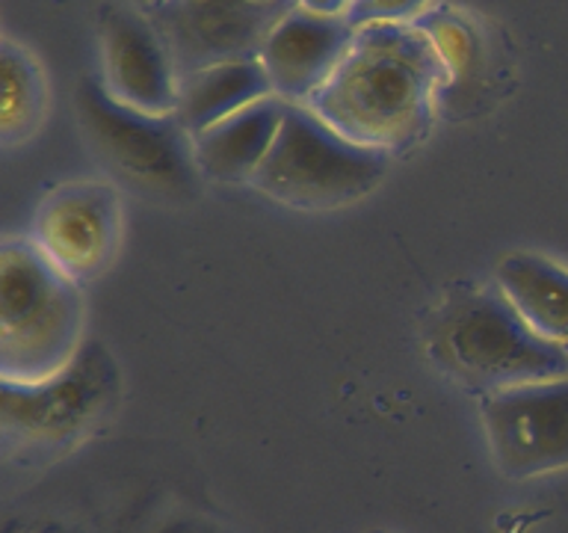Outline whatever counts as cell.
Here are the masks:
<instances>
[{
    "instance_id": "6da1fadb",
    "label": "cell",
    "mask_w": 568,
    "mask_h": 533,
    "mask_svg": "<svg viewBox=\"0 0 568 533\" xmlns=\"http://www.w3.org/2000/svg\"><path fill=\"white\" fill-rule=\"evenodd\" d=\"M450 71L412 24H367L308 107L349 140L388 154L412 149L435 122Z\"/></svg>"
},
{
    "instance_id": "7a4b0ae2",
    "label": "cell",
    "mask_w": 568,
    "mask_h": 533,
    "mask_svg": "<svg viewBox=\"0 0 568 533\" xmlns=\"http://www.w3.org/2000/svg\"><path fill=\"white\" fill-rule=\"evenodd\" d=\"M426 353L477 398L568 376V355L536 335L497 284L444 300L426 326Z\"/></svg>"
},
{
    "instance_id": "3957f363",
    "label": "cell",
    "mask_w": 568,
    "mask_h": 533,
    "mask_svg": "<svg viewBox=\"0 0 568 533\" xmlns=\"http://www.w3.org/2000/svg\"><path fill=\"white\" fill-rule=\"evenodd\" d=\"M87 305L74 279L33 238L0 243V380L36 382L62 371L87 344Z\"/></svg>"
},
{
    "instance_id": "277c9868",
    "label": "cell",
    "mask_w": 568,
    "mask_h": 533,
    "mask_svg": "<svg viewBox=\"0 0 568 533\" xmlns=\"http://www.w3.org/2000/svg\"><path fill=\"white\" fill-rule=\"evenodd\" d=\"M388 167V151L349 140L308 104H291L252 187L284 208L335 211L371 195Z\"/></svg>"
},
{
    "instance_id": "5b68a950",
    "label": "cell",
    "mask_w": 568,
    "mask_h": 533,
    "mask_svg": "<svg viewBox=\"0 0 568 533\" xmlns=\"http://www.w3.org/2000/svg\"><path fill=\"white\" fill-rule=\"evenodd\" d=\"M122 389V373L101 341H87L62 371L36 382L0 380V430L7 447L51 451L74 442Z\"/></svg>"
},
{
    "instance_id": "8992f818",
    "label": "cell",
    "mask_w": 568,
    "mask_h": 533,
    "mask_svg": "<svg viewBox=\"0 0 568 533\" xmlns=\"http://www.w3.org/2000/svg\"><path fill=\"white\" fill-rule=\"evenodd\" d=\"M83 133L115 175L140 190L186 199L199 187L193 137L175 115H149L119 104L104 83H83L78 92Z\"/></svg>"
},
{
    "instance_id": "52a82bcc",
    "label": "cell",
    "mask_w": 568,
    "mask_h": 533,
    "mask_svg": "<svg viewBox=\"0 0 568 533\" xmlns=\"http://www.w3.org/2000/svg\"><path fill=\"white\" fill-rule=\"evenodd\" d=\"M296 7L300 0H154L149 16L186 78L216 62L255 60Z\"/></svg>"
},
{
    "instance_id": "ba28073f",
    "label": "cell",
    "mask_w": 568,
    "mask_h": 533,
    "mask_svg": "<svg viewBox=\"0 0 568 533\" xmlns=\"http://www.w3.org/2000/svg\"><path fill=\"white\" fill-rule=\"evenodd\" d=\"M479 415L495 465L527 480L568 469V376L479 398Z\"/></svg>"
},
{
    "instance_id": "9c48e42d",
    "label": "cell",
    "mask_w": 568,
    "mask_h": 533,
    "mask_svg": "<svg viewBox=\"0 0 568 533\" xmlns=\"http://www.w3.org/2000/svg\"><path fill=\"white\" fill-rule=\"evenodd\" d=\"M30 238L57 270L78 284L113 264L122 240V199L106 181L80 178L53 187L39 202Z\"/></svg>"
},
{
    "instance_id": "30bf717a",
    "label": "cell",
    "mask_w": 568,
    "mask_h": 533,
    "mask_svg": "<svg viewBox=\"0 0 568 533\" xmlns=\"http://www.w3.org/2000/svg\"><path fill=\"white\" fill-rule=\"evenodd\" d=\"M101 71L104 89L124 107L149 115H172L181 74L149 12L110 9L101 21Z\"/></svg>"
},
{
    "instance_id": "8fae6325",
    "label": "cell",
    "mask_w": 568,
    "mask_h": 533,
    "mask_svg": "<svg viewBox=\"0 0 568 533\" xmlns=\"http://www.w3.org/2000/svg\"><path fill=\"white\" fill-rule=\"evenodd\" d=\"M355 39L346 16H320L296 7L278 21L257 60L273 92L287 104H308L335 74Z\"/></svg>"
},
{
    "instance_id": "7c38bea8",
    "label": "cell",
    "mask_w": 568,
    "mask_h": 533,
    "mask_svg": "<svg viewBox=\"0 0 568 533\" xmlns=\"http://www.w3.org/2000/svg\"><path fill=\"white\" fill-rule=\"evenodd\" d=\"M287 107L291 104L278 95H266L225 115L207 131L195 133L193 154L202 178L220 184H252L266 154L273 151Z\"/></svg>"
},
{
    "instance_id": "4fadbf2b",
    "label": "cell",
    "mask_w": 568,
    "mask_h": 533,
    "mask_svg": "<svg viewBox=\"0 0 568 533\" xmlns=\"http://www.w3.org/2000/svg\"><path fill=\"white\" fill-rule=\"evenodd\" d=\"M495 284L530 329L568 355V270L536 252H509L497 261Z\"/></svg>"
},
{
    "instance_id": "5bb4252c",
    "label": "cell",
    "mask_w": 568,
    "mask_h": 533,
    "mask_svg": "<svg viewBox=\"0 0 568 533\" xmlns=\"http://www.w3.org/2000/svg\"><path fill=\"white\" fill-rule=\"evenodd\" d=\"M275 95L261 60L216 62L202 71L181 78L175 119L190 137L207 131L225 115L255 104L261 98Z\"/></svg>"
},
{
    "instance_id": "9a60e30c",
    "label": "cell",
    "mask_w": 568,
    "mask_h": 533,
    "mask_svg": "<svg viewBox=\"0 0 568 533\" xmlns=\"http://www.w3.org/2000/svg\"><path fill=\"white\" fill-rule=\"evenodd\" d=\"M0 142L18 145L42 128L48 113V78L33 53L7 36L0 44Z\"/></svg>"
},
{
    "instance_id": "2e32d148",
    "label": "cell",
    "mask_w": 568,
    "mask_h": 533,
    "mask_svg": "<svg viewBox=\"0 0 568 533\" xmlns=\"http://www.w3.org/2000/svg\"><path fill=\"white\" fill-rule=\"evenodd\" d=\"M433 42L442 62L450 71V83H465V80L479 69L483 62V42L477 30L459 9L433 7L415 21Z\"/></svg>"
},
{
    "instance_id": "e0dca14e",
    "label": "cell",
    "mask_w": 568,
    "mask_h": 533,
    "mask_svg": "<svg viewBox=\"0 0 568 533\" xmlns=\"http://www.w3.org/2000/svg\"><path fill=\"white\" fill-rule=\"evenodd\" d=\"M429 9V0H353L346 18L353 27L367 24H412Z\"/></svg>"
},
{
    "instance_id": "ac0fdd59",
    "label": "cell",
    "mask_w": 568,
    "mask_h": 533,
    "mask_svg": "<svg viewBox=\"0 0 568 533\" xmlns=\"http://www.w3.org/2000/svg\"><path fill=\"white\" fill-rule=\"evenodd\" d=\"M353 0H300L302 9L308 12H320V16H346Z\"/></svg>"
}]
</instances>
